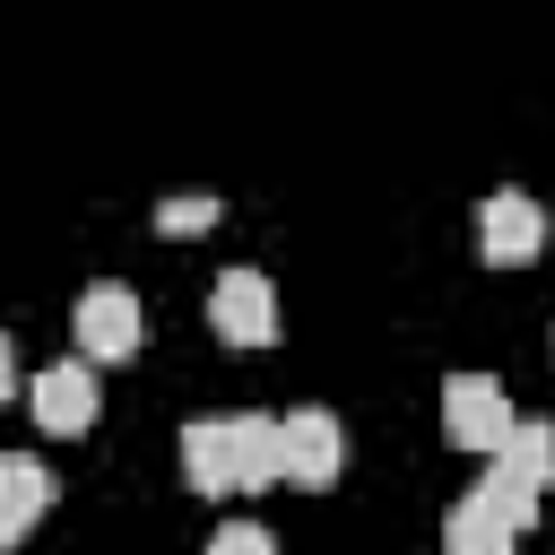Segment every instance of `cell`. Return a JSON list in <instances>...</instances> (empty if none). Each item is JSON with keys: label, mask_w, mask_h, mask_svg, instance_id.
Wrapping results in <instances>:
<instances>
[{"label": "cell", "mask_w": 555, "mask_h": 555, "mask_svg": "<svg viewBox=\"0 0 555 555\" xmlns=\"http://www.w3.org/2000/svg\"><path fill=\"white\" fill-rule=\"evenodd\" d=\"M217 217H225L217 199H199V191H182V199H165V208H156V234H208Z\"/></svg>", "instance_id": "obj_11"}, {"label": "cell", "mask_w": 555, "mask_h": 555, "mask_svg": "<svg viewBox=\"0 0 555 555\" xmlns=\"http://www.w3.org/2000/svg\"><path fill=\"white\" fill-rule=\"evenodd\" d=\"M9 390H17V347L0 338V399H9Z\"/></svg>", "instance_id": "obj_13"}, {"label": "cell", "mask_w": 555, "mask_h": 555, "mask_svg": "<svg viewBox=\"0 0 555 555\" xmlns=\"http://www.w3.org/2000/svg\"><path fill=\"white\" fill-rule=\"evenodd\" d=\"M208 330H217L225 347H269V338H278V295H269V278H260V269H225V278L208 286Z\"/></svg>", "instance_id": "obj_6"}, {"label": "cell", "mask_w": 555, "mask_h": 555, "mask_svg": "<svg viewBox=\"0 0 555 555\" xmlns=\"http://www.w3.org/2000/svg\"><path fill=\"white\" fill-rule=\"evenodd\" d=\"M486 468H494V477H512L520 494H538V503H546V486H555V425H546V416H520Z\"/></svg>", "instance_id": "obj_10"}, {"label": "cell", "mask_w": 555, "mask_h": 555, "mask_svg": "<svg viewBox=\"0 0 555 555\" xmlns=\"http://www.w3.org/2000/svg\"><path fill=\"white\" fill-rule=\"evenodd\" d=\"M347 468V434L330 408H286L278 416V477L286 486H330Z\"/></svg>", "instance_id": "obj_4"}, {"label": "cell", "mask_w": 555, "mask_h": 555, "mask_svg": "<svg viewBox=\"0 0 555 555\" xmlns=\"http://www.w3.org/2000/svg\"><path fill=\"white\" fill-rule=\"evenodd\" d=\"M208 555H278V538H269V529H251V520H225V529L208 538Z\"/></svg>", "instance_id": "obj_12"}, {"label": "cell", "mask_w": 555, "mask_h": 555, "mask_svg": "<svg viewBox=\"0 0 555 555\" xmlns=\"http://www.w3.org/2000/svg\"><path fill=\"white\" fill-rule=\"evenodd\" d=\"M538 243H546V208L529 191H486L477 199V260L520 269V260H538Z\"/></svg>", "instance_id": "obj_5"}, {"label": "cell", "mask_w": 555, "mask_h": 555, "mask_svg": "<svg viewBox=\"0 0 555 555\" xmlns=\"http://www.w3.org/2000/svg\"><path fill=\"white\" fill-rule=\"evenodd\" d=\"M529 520H538V494H520L512 477L486 468V486H468V494L451 503V520H442V555H512Z\"/></svg>", "instance_id": "obj_2"}, {"label": "cell", "mask_w": 555, "mask_h": 555, "mask_svg": "<svg viewBox=\"0 0 555 555\" xmlns=\"http://www.w3.org/2000/svg\"><path fill=\"white\" fill-rule=\"evenodd\" d=\"M52 512V468L35 451H0V546H17Z\"/></svg>", "instance_id": "obj_9"}, {"label": "cell", "mask_w": 555, "mask_h": 555, "mask_svg": "<svg viewBox=\"0 0 555 555\" xmlns=\"http://www.w3.org/2000/svg\"><path fill=\"white\" fill-rule=\"evenodd\" d=\"M191 494H251L278 486V416H191L182 425Z\"/></svg>", "instance_id": "obj_1"}, {"label": "cell", "mask_w": 555, "mask_h": 555, "mask_svg": "<svg viewBox=\"0 0 555 555\" xmlns=\"http://www.w3.org/2000/svg\"><path fill=\"white\" fill-rule=\"evenodd\" d=\"M520 416H512V399H503V382L494 373H451L442 382V434L460 442V451H503V434H512Z\"/></svg>", "instance_id": "obj_3"}, {"label": "cell", "mask_w": 555, "mask_h": 555, "mask_svg": "<svg viewBox=\"0 0 555 555\" xmlns=\"http://www.w3.org/2000/svg\"><path fill=\"white\" fill-rule=\"evenodd\" d=\"M26 408H35V425H43V434H69V442H78V434L95 425V408H104L95 364H87V356H78V364H69V356H61V364H43V373L26 382Z\"/></svg>", "instance_id": "obj_8"}, {"label": "cell", "mask_w": 555, "mask_h": 555, "mask_svg": "<svg viewBox=\"0 0 555 555\" xmlns=\"http://www.w3.org/2000/svg\"><path fill=\"white\" fill-rule=\"evenodd\" d=\"M78 347H87V364H121V356H139V347H147V312H139V295H130V286H87V295H78Z\"/></svg>", "instance_id": "obj_7"}]
</instances>
